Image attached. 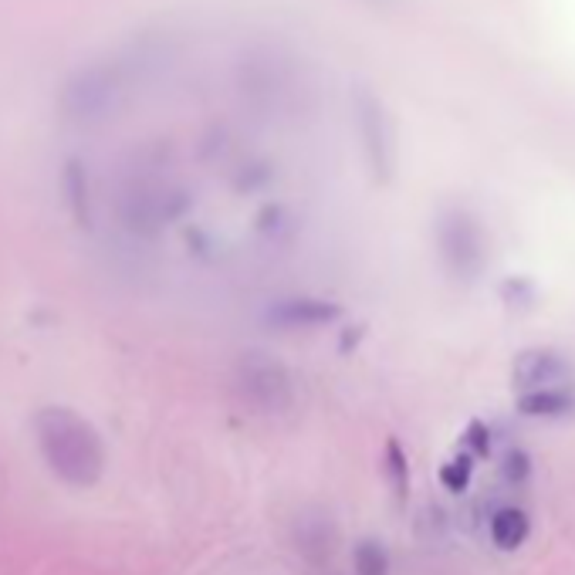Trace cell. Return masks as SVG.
<instances>
[{"mask_svg": "<svg viewBox=\"0 0 575 575\" xmlns=\"http://www.w3.org/2000/svg\"><path fill=\"white\" fill-rule=\"evenodd\" d=\"M342 315L339 305L318 302V298H291L271 312V322L285 325V329H315V325H329Z\"/></svg>", "mask_w": 575, "mask_h": 575, "instance_id": "5b68a950", "label": "cell"}, {"mask_svg": "<svg viewBox=\"0 0 575 575\" xmlns=\"http://www.w3.org/2000/svg\"><path fill=\"white\" fill-rule=\"evenodd\" d=\"M467 444L477 447V454L488 450V430H484V423H471V430H467Z\"/></svg>", "mask_w": 575, "mask_h": 575, "instance_id": "8fae6325", "label": "cell"}, {"mask_svg": "<svg viewBox=\"0 0 575 575\" xmlns=\"http://www.w3.org/2000/svg\"><path fill=\"white\" fill-rule=\"evenodd\" d=\"M572 406V396L562 389H532L518 400V410L525 417H559Z\"/></svg>", "mask_w": 575, "mask_h": 575, "instance_id": "52a82bcc", "label": "cell"}, {"mask_svg": "<svg viewBox=\"0 0 575 575\" xmlns=\"http://www.w3.org/2000/svg\"><path fill=\"white\" fill-rule=\"evenodd\" d=\"M237 389L247 403L258 413H285L291 400H295V389H291L288 369L278 359L264 356V352H247L241 356L234 369Z\"/></svg>", "mask_w": 575, "mask_h": 575, "instance_id": "7a4b0ae2", "label": "cell"}, {"mask_svg": "<svg viewBox=\"0 0 575 575\" xmlns=\"http://www.w3.org/2000/svg\"><path fill=\"white\" fill-rule=\"evenodd\" d=\"M38 447L48 460L51 474H58L72 488H92L102 481L105 471V447L99 430L78 417L68 406H48L34 420Z\"/></svg>", "mask_w": 575, "mask_h": 575, "instance_id": "6da1fadb", "label": "cell"}, {"mask_svg": "<svg viewBox=\"0 0 575 575\" xmlns=\"http://www.w3.org/2000/svg\"><path fill=\"white\" fill-rule=\"evenodd\" d=\"M528 515L521 508H504L491 521V542L504 548V552H515V548L528 538Z\"/></svg>", "mask_w": 575, "mask_h": 575, "instance_id": "8992f818", "label": "cell"}, {"mask_svg": "<svg viewBox=\"0 0 575 575\" xmlns=\"http://www.w3.org/2000/svg\"><path fill=\"white\" fill-rule=\"evenodd\" d=\"M440 254L457 278H474L484 268V241L481 230L467 214H450L440 224Z\"/></svg>", "mask_w": 575, "mask_h": 575, "instance_id": "3957f363", "label": "cell"}, {"mask_svg": "<svg viewBox=\"0 0 575 575\" xmlns=\"http://www.w3.org/2000/svg\"><path fill=\"white\" fill-rule=\"evenodd\" d=\"M440 481H444V488H450V491H464L467 481H471V457L450 460L444 471H440Z\"/></svg>", "mask_w": 575, "mask_h": 575, "instance_id": "30bf717a", "label": "cell"}, {"mask_svg": "<svg viewBox=\"0 0 575 575\" xmlns=\"http://www.w3.org/2000/svg\"><path fill=\"white\" fill-rule=\"evenodd\" d=\"M569 362L555 349H528L515 359V383L521 389H552V383H565L569 379Z\"/></svg>", "mask_w": 575, "mask_h": 575, "instance_id": "277c9868", "label": "cell"}, {"mask_svg": "<svg viewBox=\"0 0 575 575\" xmlns=\"http://www.w3.org/2000/svg\"><path fill=\"white\" fill-rule=\"evenodd\" d=\"M352 562H356L359 575H386L389 572V555L379 542H359Z\"/></svg>", "mask_w": 575, "mask_h": 575, "instance_id": "ba28073f", "label": "cell"}, {"mask_svg": "<svg viewBox=\"0 0 575 575\" xmlns=\"http://www.w3.org/2000/svg\"><path fill=\"white\" fill-rule=\"evenodd\" d=\"M386 471H389V477H393L396 494H406V488H410V467H406L400 440H389L386 444Z\"/></svg>", "mask_w": 575, "mask_h": 575, "instance_id": "9c48e42d", "label": "cell"}]
</instances>
